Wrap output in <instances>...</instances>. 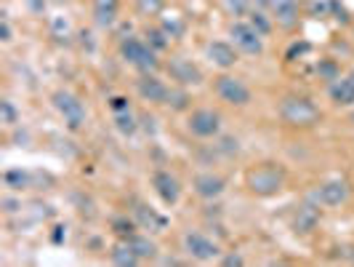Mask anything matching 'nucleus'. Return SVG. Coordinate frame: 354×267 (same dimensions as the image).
I'll return each mask as SVG.
<instances>
[{"label":"nucleus","mask_w":354,"mask_h":267,"mask_svg":"<svg viewBox=\"0 0 354 267\" xmlns=\"http://www.w3.org/2000/svg\"><path fill=\"white\" fill-rule=\"evenodd\" d=\"M304 51H309V43H301V46H298V43H293V48L288 51V59H293V57H296V54H298V57H301Z\"/></svg>","instance_id":"obj_34"},{"label":"nucleus","mask_w":354,"mask_h":267,"mask_svg":"<svg viewBox=\"0 0 354 267\" xmlns=\"http://www.w3.org/2000/svg\"><path fill=\"white\" fill-rule=\"evenodd\" d=\"M117 11H120V0H93V21L96 27L107 30L117 19Z\"/></svg>","instance_id":"obj_19"},{"label":"nucleus","mask_w":354,"mask_h":267,"mask_svg":"<svg viewBox=\"0 0 354 267\" xmlns=\"http://www.w3.org/2000/svg\"><path fill=\"white\" fill-rule=\"evenodd\" d=\"M3 182H6L8 190H30L32 187V174L24 172V169H8V172L3 174Z\"/></svg>","instance_id":"obj_22"},{"label":"nucleus","mask_w":354,"mask_h":267,"mask_svg":"<svg viewBox=\"0 0 354 267\" xmlns=\"http://www.w3.org/2000/svg\"><path fill=\"white\" fill-rule=\"evenodd\" d=\"M301 3L304 0H269L266 11H272V17L279 27L293 30L298 24V17H301Z\"/></svg>","instance_id":"obj_13"},{"label":"nucleus","mask_w":354,"mask_h":267,"mask_svg":"<svg viewBox=\"0 0 354 267\" xmlns=\"http://www.w3.org/2000/svg\"><path fill=\"white\" fill-rule=\"evenodd\" d=\"M112 123H115V129L123 134V136H133L136 129H139V123H136V115L130 113V110H123V113H112Z\"/></svg>","instance_id":"obj_24"},{"label":"nucleus","mask_w":354,"mask_h":267,"mask_svg":"<svg viewBox=\"0 0 354 267\" xmlns=\"http://www.w3.org/2000/svg\"><path fill=\"white\" fill-rule=\"evenodd\" d=\"M54 107L56 113L64 118V123H67V129L70 131H80L83 126H86V120H88V110H86V104H83V99L72 91H56L54 96Z\"/></svg>","instance_id":"obj_4"},{"label":"nucleus","mask_w":354,"mask_h":267,"mask_svg":"<svg viewBox=\"0 0 354 267\" xmlns=\"http://www.w3.org/2000/svg\"><path fill=\"white\" fill-rule=\"evenodd\" d=\"M317 73L322 80H328V83H333L335 77H338V67H335L333 59H319V64H317Z\"/></svg>","instance_id":"obj_28"},{"label":"nucleus","mask_w":354,"mask_h":267,"mask_svg":"<svg viewBox=\"0 0 354 267\" xmlns=\"http://www.w3.org/2000/svg\"><path fill=\"white\" fill-rule=\"evenodd\" d=\"M168 73L179 86H200L203 83V73L195 62H189L184 57H173L168 62Z\"/></svg>","instance_id":"obj_12"},{"label":"nucleus","mask_w":354,"mask_h":267,"mask_svg":"<svg viewBox=\"0 0 354 267\" xmlns=\"http://www.w3.org/2000/svg\"><path fill=\"white\" fill-rule=\"evenodd\" d=\"M136 91L139 96L149 102V104H168V96H170V86H166L155 73H144V75L136 80Z\"/></svg>","instance_id":"obj_11"},{"label":"nucleus","mask_w":354,"mask_h":267,"mask_svg":"<svg viewBox=\"0 0 354 267\" xmlns=\"http://www.w3.org/2000/svg\"><path fill=\"white\" fill-rule=\"evenodd\" d=\"M253 3V8H266L269 6V0H250Z\"/></svg>","instance_id":"obj_37"},{"label":"nucleus","mask_w":354,"mask_h":267,"mask_svg":"<svg viewBox=\"0 0 354 267\" xmlns=\"http://www.w3.org/2000/svg\"><path fill=\"white\" fill-rule=\"evenodd\" d=\"M346 77L352 80V86H354V70H349V73H346Z\"/></svg>","instance_id":"obj_38"},{"label":"nucleus","mask_w":354,"mask_h":267,"mask_svg":"<svg viewBox=\"0 0 354 267\" xmlns=\"http://www.w3.org/2000/svg\"><path fill=\"white\" fill-rule=\"evenodd\" d=\"M136 3H139V11H141V14H147V17L160 14V11H163V6H166V0H136Z\"/></svg>","instance_id":"obj_32"},{"label":"nucleus","mask_w":354,"mask_h":267,"mask_svg":"<svg viewBox=\"0 0 354 267\" xmlns=\"http://www.w3.org/2000/svg\"><path fill=\"white\" fill-rule=\"evenodd\" d=\"M224 6H226V11H229L232 17H248L250 8H253L250 0H224Z\"/></svg>","instance_id":"obj_27"},{"label":"nucleus","mask_w":354,"mask_h":267,"mask_svg":"<svg viewBox=\"0 0 354 267\" xmlns=\"http://www.w3.org/2000/svg\"><path fill=\"white\" fill-rule=\"evenodd\" d=\"M205 51H208V59L222 70H229V67H235L240 62V51L235 48L232 40H213V43H208Z\"/></svg>","instance_id":"obj_14"},{"label":"nucleus","mask_w":354,"mask_h":267,"mask_svg":"<svg viewBox=\"0 0 354 267\" xmlns=\"http://www.w3.org/2000/svg\"><path fill=\"white\" fill-rule=\"evenodd\" d=\"M248 17H250L248 21H250V24L259 30L264 38H266V35L275 30V17H269V14H266V8H250V14H248Z\"/></svg>","instance_id":"obj_23"},{"label":"nucleus","mask_w":354,"mask_h":267,"mask_svg":"<svg viewBox=\"0 0 354 267\" xmlns=\"http://www.w3.org/2000/svg\"><path fill=\"white\" fill-rule=\"evenodd\" d=\"M168 107H173V110H186V107H189V94H186L184 89H170Z\"/></svg>","instance_id":"obj_29"},{"label":"nucleus","mask_w":354,"mask_h":267,"mask_svg":"<svg viewBox=\"0 0 354 267\" xmlns=\"http://www.w3.org/2000/svg\"><path fill=\"white\" fill-rule=\"evenodd\" d=\"M112 228H115V232H117L123 241H128L130 235L136 232V222H130V219H126V217H117V219L112 222Z\"/></svg>","instance_id":"obj_30"},{"label":"nucleus","mask_w":354,"mask_h":267,"mask_svg":"<svg viewBox=\"0 0 354 267\" xmlns=\"http://www.w3.org/2000/svg\"><path fill=\"white\" fill-rule=\"evenodd\" d=\"M229 38L235 43V48L240 54H248V57H259L264 51V35L250 24V21H232L229 24Z\"/></svg>","instance_id":"obj_5"},{"label":"nucleus","mask_w":354,"mask_h":267,"mask_svg":"<svg viewBox=\"0 0 354 267\" xmlns=\"http://www.w3.org/2000/svg\"><path fill=\"white\" fill-rule=\"evenodd\" d=\"M349 123H352V126H354V113H352V115H349Z\"/></svg>","instance_id":"obj_39"},{"label":"nucleus","mask_w":354,"mask_h":267,"mask_svg":"<svg viewBox=\"0 0 354 267\" xmlns=\"http://www.w3.org/2000/svg\"><path fill=\"white\" fill-rule=\"evenodd\" d=\"M3 40H6V43L11 40V27H8V21L6 19H3Z\"/></svg>","instance_id":"obj_36"},{"label":"nucleus","mask_w":354,"mask_h":267,"mask_svg":"<svg viewBox=\"0 0 354 267\" xmlns=\"http://www.w3.org/2000/svg\"><path fill=\"white\" fill-rule=\"evenodd\" d=\"M152 190L160 198L163 206H176L179 198H181V182L166 169H157L152 174Z\"/></svg>","instance_id":"obj_10"},{"label":"nucleus","mask_w":354,"mask_h":267,"mask_svg":"<svg viewBox=\"0 0 354 267\" xmlns=\"http://www.w3.org/2000/svg\"><path fill=\"white\" fill-rule=\"evenodd\" d=\"M349 192H352V187H349L346 179L331 176V179H325V182L317 185L312 198H315L322 209H338V206H344L349 201Z\"/></svg>","instance_id":"obj_7"},{"label":"nucleus","mask_w":354,"mask_h":267,"mask_svg":"<svg viewBox=\"0 0 354 267\" xmlns=\"http://www.w3.org/2000/svg\"><path fill=\"white\" fill-rule=\"evenodd\" d=\"M285 179H288L285 169H282L279 163L266 160V163L250 166V169L245 172V187H248L250 195H256V198H272V195L282 192Z\"/></svg>","instance_id":"obj_2"},{"label":"nucleus","mask_w":354,"mask_h":267,"mask_svg":"<svg viewBox=\"0 0 354 267\" xmlns=\"http://www.w3.org/2000/svg\"><path fill=\"white\" fill-rule=\"evenodd\" d=\"M110 259H112V265H120V267H133V265H139L141 259H139V254L130 248L128 241H120L117 246L110 251Z\"/></svg>","instance_id":"obj_21"},{"label":"nucleus","mask_w":354,"mask_h":267,"mask_svg":"<svg viewBox=\"0 0 354 267\" xmlns=\"http://www.w3.org/2000/svg\"><path fill=\"white\" fill-rule=\"evenodd\" d=\"M130 248L139 254V259L141 262H147V259H155L157 257V243L149 238V235H141V232H133L128 238Z\"/></svg>","instance_id":"obj_20"},{"label":"nucleus","mask_w":354,"mask_h":267,"mask_svg":"<svg viewBox=\"0 0 354 267\" xmlns=\"http://www.w3.org/2000/svg\"><path fill=\"white\" fill-rule=\"evenodd\" d=\"M160 27H163V30H166L168 35H170V40H176V38H181V35H184V30H186V24L181 19H179V17H170V19H163V24H160Z\"/></svg>","instance_id":"obj_26"},{"label":"nucleus","mask_w":354,"mask_h":267,"mask_svg":"<svg viewBox=\"0 0 354 267\" xmlns=\"http://www.w3.org/2000/svg\"><path fill=\"white\" fill-rule=\"evenodd\" d=\"M0 115H3V123L6 126H14L19 120V110L14 107V102H8V99L0 102Z\"/></svg>","instance_id":"obj_31"},{"label":"nucleus","mask_w":354,"mask_h":267,"mask_svg":"<svg viewBox=\"0 0 354 267\" xmlns=\"http://www.w3.org/2000/svg\"><path fill=\"white\" fill-rule=\"evenodd\" d=\"M144 38H147V43L155 48V51H166L168 46H170V35H168L160 24H157V27H147Z\"/></svg>","instance_id":"obj_25"},{"label":"nucleus","mask_w":354,"mask_h":267,"mask_svg":"<svg viewBox=\"0 0 354 267\" xmlns=\"http://www.w3.org/2000/svg\"><path fill=\"white\" fill-rule=\"evenodd\" d=\"M120 57L128 62L133 70H139L141 75L144 73H155L157 70V51L149 46L147 40L141 38H126L120 43Z\"/></svg>","instance_id":"obj_3"},{"label":"nucleus","mask_w":354,"mask_h":267,"mask_svg":"<svg viewBox=\"0 0 354 267\" xmlns=\"http://www.w3.org/2000/svg\"><path fill=\"white\" fill-rule=\"evenodd\" d=\"M317 222H319V203L306 201L304 206H298L296 217H293V230L301 232V235H309L317 228Z\"/></svg>","instance_id":"obj_16"},{"label":"nucleus","mask_w":354,"mask_h":267,"mask_svg":"<svg viewBox=\"0 0 354 267\" xmlns=\"http://www.w3.org/2000/svg\"><path fill=\"white\" fill-rule=\"evenodd\" d=\"M110 107H112V113H123V110H130L128 99H126V96H112Z\"/></svg>","instance_id":"obj_33"},{"label":"nucleus","mask_w":354,"mask_h":267,"mask_svg":"<svg viewBox=\"0 0 354 267\" xmlns=\"http://www.w3.org/2000/svg\"><path fill=\"white\" fill-rule=\"evenodd\" d=\"M184 251L197 262H213L222 257V246L213 238H208L205 232H192V230L184 232Z\"/></svg>","instance_id":"obj_9"},{"label":"nucleus","mask_w":354,"mask_h":267,"mask_svg":"<svg viewBox=\"0 0 354 267\" xmlns=\"http://www.w3.org/2000/svg\"><path fill=\"white\" fill-rule=\"evenodd\" d=\"M328 96L335 107H354V86L346 75H338L333 83H328Z\"/></svg>","instance_id":"obj_17"},{"label":"nucleus","mask_w":354,"mask_h":267,"mask_svg":"<svg viewBox=\"0 0 354 267\" xmlns=\"http://www.w3.org/2000/svg\"><path fill=\"white\" fill-rule=\"evenodd\" d=\"M136 225L141 230H147V232H163L168 228V217L157 214V211L144 206V203H139L136 206Z\"/></svg>","instance_id":"obj_18"},{"label":"nucleus","mask_w":354,"mask_h":267,"mask_svg":"<svg viewBox=\"0 0 354 267\" xmlns=\"http://www.w3.org/2000/svg\"><path fill=\"white\" fill-rule=\"evenodd\" d=\"M186 129L197 139H213V136L222 134V115L216 110H210V107L192 110V115L186 118Z\"/></svg>","instance_id":"obj_8"},{"label":"nucleus","mask_w":354,"mask_h":267,"mask_svg":"<svg viewBox=\"0 0 354 267\" xmlns=\"http://www.w3.org/2000/svg\"><path fill=\"white\" fill-rule=\"evenodd\" d=\"M242 262H245V259H242L240 254H226L222 259V265H242Z\"/></svg>","instance_id":"obj_35"},{"label":"nucleus","mask_w":354,"mask_h":267,"mask_svg":"<svg viewBox=\"0 0 354 267\" xmlns=\"http://www.w3.org/2000/svg\"><path fill=\"white\" fill-rule=\"evenodd\" d=\"M213 89H216V96L222 99L224 104H232V107H245V104H250V99H253L248 83H245L242 77L226 75V73L216 77Z\"/></svg>","instance_id":"obj_6"},{"label":"nucleus","mask_w":354,"mask_h":267,"mask_svg":"<svg viewBox=\"0 0 354 267\" xmlns=\"http://www.w3.org/2000/svg\"><path fill=\"white\" fill-rule=\"evenodd\" d=\"M279 120L291 129H312L322 120V110L317 107L309 96L288 94L282 96V102L277 104Z\"/></svg>","instance_id":"obj_1"},{"label":"nucleus","mask_w":354,"mask_h":267,"mask_svg":"<svg viewBox=\"0 0 354 267\" xmlns=\"http://www.w3.org/2000/svg\"><path fill=\"white\" fill-rule=\"evenodd\" d=\"M192 187H195V192H197L200 198H205V201H213V198H219V195L224 192V187H226V179H224L222 174L203 172V174H197V176L192 179Z\"/></svg>","instance_id":"obj_15"}]
</instances>
